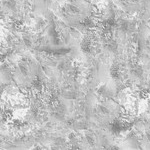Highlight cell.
<instances>
[{
	"mask_svg": "<svg viewBox=\"0 0 150 150\" xmlns=\"http://www.w3.org/2000/svg\"><path fill=\"white\" fill-rule=\"evenodd\" d=\"M118 92H119V90H118L117 80L113 78L106 79L105 81L100 83L97 87V90H96V93L98 94V96L102 97L103 99L116 98Z\"/></svg>",
	"mask_w": 150,
	"mask_h": 150,
	"instance_id": "cell-1",
	"label": "cell"
}]
</instances>
